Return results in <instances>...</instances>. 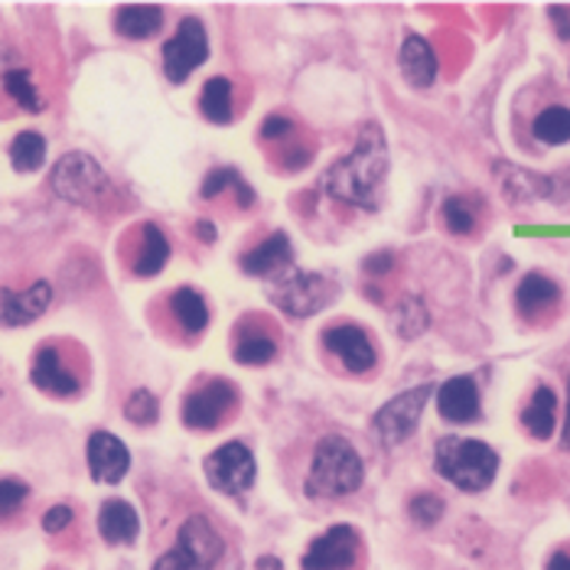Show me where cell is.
I'll use <instances>...</instances> for the list:
<instances>
[{
  "mask_svg": "<svg viewBox=\"0 0 570 570\" xmlns=\"http://www.w3.org/2000/svg\"><path fill=\"white\" fill-rule=\"evenodd\" d=\"M30 499V485L13 476H0V519L13 515L23 509V502Z\"/></svg>",
  "mask_w": 570,
  "mask_h": 570,
  "instance_id": "obj_35",
  "label": "cell"
},
{
  "mask_svg": "<svg viewBox=\"0 0 570 570\" xmlns=\"http://www.w3.org/2000/svg\"><path fill=\"white\" fill-rule=\"evenodd\" d=\"M431 392H434L431 385H417V389H411V392H404V395L392 397V401L375 414L372 424H375V434H379V440H382L385 446L404 443V440L417 431V421H421V414H424V404H428Z\"/></svg>",
  "mask_w": 570,
  "mask_h": 570,
  "instance_id": "obj_10",
  "label": "cell"
},
{
  "mask_svg": "<svg viewBox=\"0 0 570 570\" xmlns=\"http://www.w3.org/2000/svg\"><path fill=\"white\" fill-rule=\"evenodd\" d=\"M385 174H389V144L379 125H368L358 134V144L350 157H343L326 179V193L333 199L352 203L358 209H379L382 203V186H385Z\"/></svg>",
  "mask_w": 570,
  "mask_h": 570,
  "instance_id": "obj_1",
  "label": "cell"
},
{
  "mask_svg": "<svg viewBox=\"0 0 570 570\" xmlns=\"http://www.w3.org/2000/svg\"><path fill=\"white\" fill-rule=\"evenodd\" d=\"M443 499L440 495H434V492H421V495H414L411 499V505H407V515L417 522L421 528H431L438 525L440 515H443Z\"/></svg>",
  "mask_w": 570,
  "mask_h": 570,
  "instance_id": "obj_34",
  "label": "cell"
},
{
  "mask_svg": "<svg viewBox=\"0 0 570 570\" xmlns=\"http://www.w3.org/2000/svg\"><path fill=\"white\" fill-rule=\"evenodd\" d=\"M323 346L333 352L350 372L355 375H365L372 365H375V346L372 340L365 336L362 326L355 323H336V326H326L323 330Z\"/></svg>",
  "mask_w": 570,
  "mask_h": 570,
  "instance_id": "obj_14",
  "label": "cell"
},
{
  "mask_svg": "<svg viewBox=\"0 0 570 570\" xmlns=\"http://www.w3.org/2000/svg\"><path fill=\"white\" fill-rule=\"evenodd\" d=\"M225 189H235V193H242V199H245V209L255 203V193L248 189V183L242 179L238 170H232V167H219V170H209L206 179H203V199H219Z\"/></svg>",
  "mask_w": 570,
  "mask_h": 570,
  "instance_id": "obj_29",
  "label": "cell"
},
{
  "mask_svg": "<svg viewBox=\"0 0 570 570\" xmlns=\"http://www.w3.org/2000/svg\"><path fill=\"white\" fill-rule=\"evenodd\" d=\"M397 62H401L404 79L414 88L434 86V79H438V56H434V49H431V43H428L424 37L411 33V37L404 40V46H401Z\"/></svg>",
  "mask_w": 570,
  "mask_h": 570,
  "instance_id": "obj_18",
  "label": "cell"
},
{
  "mask_svg": "<svg viewBox=\"0 0 570 570\" xmlns=\"http://www.w3.org/2000/svg\"><path fill=\"white\" fill-rule=\"evenodd\" d=\"M291 255H294L291 238L284 232H274L264 238L262 245H255L252 252L242 255V271L252 277H277L281 271H287Z\"/></svg>",
  "mask_w": 570,
  "mask_h": 570,
  "instance_id": "obj_17",
  "label": "cell"
},
{
  "mask_svg": "<svg viewBox=\"0 0 570 570\" xmlns=\"http://www.w3.org/2000/svg\"><path fill=\"white\" fill-rule=\"evenodd\" d=\"M362 476H365V466H362V456L355 453V446L340 434H330L316 443L307 473V495L343 499L362 485Z\"/></svg>",
  "mask_w": 570,
  "mask_h": 570,
  "instance_id": "obj_2",
  "label": "cell"
},
{
  "mask_svg": "<svg viewBox=\"0 0 570 570\" xmlns=\"http://www.w3.org/2000/svg\"><path fill=\"white\" fill-rule=\"evenodd\" d=\"M258 570H284V564L274 554H264V558H258Z\"/></svg>",
  "mask_w": 570,
  "mask_h": 570,
  "instance_id": "obj_42",
  "label": "cell"
},
{
  "mask_svg": "<svg viewBox=\"0 0 570 570\" xmlns=\"http://www.w3.org/2000/svg\"><path fill=\"white\" fill-rule=\"evenodd\" d=\"M52 304V284L49 281H33L27 291H10L0 287V326L17 330V326H30L33 320H40Z\"/></svg>",
  "mask_w": 570,
  "mask_h": 570,
  "instance_id": "obj_13",
  "label": "cell"
},
{
  "mask_svg": "<svg viewBox=\"0 0 570 570\" xmlns=\"http://www.w3.org/2000/svg\"><path fill=\"white\" fill-rule=\"evenodd\" d=\"M170 313H174L176 326L183 333H193L196 336V333H203L209 326V304L193 287H179V291L170 294Z\"/></svg>",
  "mask_w": 570,
  "mask_h": 570,
  "instance_id": "obj_22",
  "label": "cell"
},
{
  "mask_svg": "<svg viewBox=\"0 0 570 570\" xmlns=\"http://www.w3.org/2000/svg\"><path fill=\"white\" fill-rule=\"evenodd\" d=\"M428 323H431L428 307H424L421 301H414V297H407V301L395 309V326L404 340H417V336L428 330Z\"/></svg>",
  "mask_w": 570,
  "mask_h": 570,
  "instance_id": "obj_32",
  "label": "cell"
},
{
  "mask_svg": "<svg viewBox=\"0 0 570 570\" xmlns=\"http://www.w3.org/2000/svg\"><path fill=\"white\" fill-rule=\"evenodd\" d=\"M358 558V531L352 525H333L307 548L304 570H350Z\"/></svg>",
  "mask_w": 570,
  "mask_h": 570,
  "instance_id": "obj_11",
  "label": "cell"
},
{
  "mask_svg": "<svg viewBox=\"0 0 570 570\" xmlns=\"http://www.w3.org/2000/svg\"><path fill=\"white\" fill-rule=\"evenodd\" d=\"M522 424L528 428V434L534 440H548L554 434V424H558V397L548 385L534 389V395L522 411Z\"/></svg>",
  "mask_w": 570,
  "mask_h": 570,
  "instance_id": "obj_23",
  "label": "cell"
},
{
  "mask_svg": "<svg viewBox=\"0 0 570 570\" xmlns=\"http://www.w3.org/2000/svg\"><path fill=\"white\" fill-rule=\"evenodd\" d=\"M98 531L108 544H131L140 534V519L134 512L131 502L125 499H108L98 509Z\"/></svg>",
  "mask_w": 570,
  "mask_h": 570,
  "instance_id": "obj_19",
  "label": "cell"
},
{
  "mask_svg": "<svg viewBox=\"0 0 570 570\" xmlns=\"http://www.w3.org/2000/svg\"><path fill=\"white\" fill-rule=\"evenodd\" d=\"M271 301L291 316H313L326 307L336 294V287L323 274H307V271H281L271 277L267 287Z\"/></svg>",
  "mask_w": 570,
  "mask_h": 570,
  "instance_id": "obj_6",
  "label": "cell"
},
{
  "mask_svg": "<svg viewBox=\"0 0 570 570\" xmlns=\"http://www.w3.org/2000/svg\"><path fill=\"white\" fill-rule=\"evenodd\" d=\"M291 134H294V121H291V118H284V115H271V118H264V125H262L264 140H281V137H291Z\"/></svg>",
  "mask_w": 570,
  "mask_h": 570,
  "instance_id": "obj_37",
  "label": "cell"
},
{
  "mask_svg": "<svg viewBox=\"0 0 570 570\" xmlns=\"http://www.w3.org/2000/svg\"><path fill=\"white\" fill-rule=\"evenodd\" d=\"M86 456L88 473H91L95 483L118 485L128 476V470H131V453H128V446L121 443V438H115V434H108V431H95V434L88 438Z\"/></svg>",
  "mask_w": 570,
  "mask_h": 570,
  "instance_id": "obj_12",
  "label": "cell"
},
{
  "mask_svg": "<svg viewBox=\"0 0 570 570\" xmlns=\"http://www.w3.org/2000/svg\"><path fill=\"white\" fill-rule=\"evenodd\" d=\"M72 519H76V512L69 505H52L43 515V528L49 534H59V531H66V528L72 525Z\"/></svg>",
  "mask_w": 570,
  "mask_h": 570,
  "instance_id": "obj_36",
  "label": "cell"
},
{
  "mask_svg": "<svg viewBox=\"0 0 570 570\" xmlns=\"http://www.w3.org/2000/svg\"><path fill=\"white\" fill-rule=\"evenodd\" d=\"M558 297H561L558 284H554L551 277H544V274H525V281H522L519 291H515V304H519V309H522L525 316H534V313H541V309L554 307Z\"/></svg>",
  "mask_w": 570,
  "mask_h": 570,
  "instance_id": "obj_24",
  "label": "cell"
},
{
  "mask_svg": "<svg viewBox=\"0 0 570 570\" xmlns=\"http://www.w3.org/2000/svg\"><path fill=\"white\" fill-rule=\"evenodd\" d=\"M196 238H199V242H206V245H213V242H216V238H219V232H216V225H213V222H196Z\"/></svg>",
  "mask_w": 570,
  "mask_h": 570,
  "instance_id": "obj_40",
  "label": "cell"
},
{
  "mask_svg": "<svg viewBox=\"0 0 570 570\" xmlns=\"http://www.w3.org/2000/svg\"><path fill=\"white\" fill-rule=\"evenodd\" d=\"M392 267H395V255H392V252H379V255L365 258V271H368V274H375V277L389 274Z\"/></svg>",
  "mask_w": 570,
  "mask_h": 570,
  "instance_id": "obj_39",
  "label": "cell"
},
{
  "mask_svg": "<svg viewBox=\"0 0 570 570\" xmlns=\"http://www.w3.org/2000/svg\"><path fill=\"white\" fill-rule=\"evenodd\" d=\"M548 17H551V23H554V30H558V37L570 43V7H551L548 10Z\"/></svg>",
  "mask_w": 570,
  "mask_h": 570,
  "instance_id": "obj_38",
  "label": "cell"
},
{
  "mask_svg": "<svg viewBox=\"0 0 570 570\" xmlns=\"http://www.w3.org/2000/svg\"><path fill=\"white\" fill-rule=\"evenodd\" d=\"M548 570H570V554H568V551H558V554H551V561H548Z\"/></svg>",
  "mask_w": 570,
  "mask_h": 570,
  "instance_id": "obj_41",
  "label": "cell"
},
{
  "mask_svg": "<svg viewBox=\"0 0 570 570\" xmlns=\"http://www.w3.org/2000/svg\"><path fill=\"white\" fill-rule=\"evenodd\" d=\"M222 558V538L206 515H189L179 534L176 548L157 558L154 570H213Z\"/></svg>",
  "mask_w": 570,
  "mask_h": 570,
  "instance_id": "obj_4",
  "label": "cell"
},
{
  "mask_svg": "<svg viewBox=\"0 0 570 570\" xmlns=\"http://www.w3.org/2000/svg\"><path fill=\"white\" fill-rule=\"evenodd\" d=\"M443 225L453 232V235H470L476 228V209L470 206V199L463 196H450L443 203Z\"/></svg>",
  "mask_w": 570,
  "mask_h": 570,
  "instance_id": "obj_33",
  "label": "cell"
},
{
  "mask_svg": "<svg viewBox=\"0 0 570 570\" xmlns=\"http://www.w3.org/2000/svg\"><path fill=\"white\" fill-rule=\"evenodd\" d=\"M125 417L137 424V428H150V424H157V417H160V401L154 392H147V389H137L128 395L125 401Z\"/></svg>",
  "mask_w": 570,
  "mask_h": 570,
  "instance_id": "obj_31",
  "label": "cell"
},
{
  "mask_svg": "<svg viewBox=\"0 0 570 570\" xmlns=\"http://www.w3.org/2000/svg\"><path fill=\"white\" fill-rule=\"evenodd\" d=\"M440 417L450 424H473L480 421V385L470 375H456L443 382L438 392Z\"/></svg>",
  "mask_w": 570,
  "mask_h": 570,
  "instance_id": "obj_16",
  "label": "cell"
},
{
  "mask_svg": "<svg viewBox=\"0 0 570 570\" xmlns=\"http://www.w3.org/2000/svg\"><path fill=\"white\" fill-rule=\"evenodd\" d=\"M170 262V242H167V235L154 225V222H147V225H140V245H137V255H134L131 271L137 277H154V274H160L164 267Z\"/></svg>",
  "mask_w": 570,
  "mask_h": 570,
  "instance_id": "obj_20",
  "label": "cell"
},
{
  "mask_svg": "<svg viewBox=\"0 0 570 570\" xmlns=\"http://www.w3.org/2000/svg\"><path fill=\"white\" fill-rule=\"evenodd\" d=\"M164 27V10L154 3H128L115 13V30L128 40H150Z\"/></svg>",
  "mask_w": 570,
  "mask_h": 570,
  "instance_id": "obj_21",
  "label": "cell"
},
{
  "mask_svg": "<svg viewBox=\"0 0 570 570\" xmlns=\"http://www.w3.org/2000/svg\"><path fill=\"white\" fill-rule=\"evenodd\" d=\"M33 385L52 397H72L82 392L79 375L66 365V355L59 346H43L33 355V368H30Z\"/></svg>",
  "mask_w": 570,
  "mask_h": 570,
  "instance_id": "obj_15",
  "label": "cell"
},
{
  "mask_svg": "<svg viewBox=\"0 0 570 570\" xmlns=\"http://www.w3.org/2000/svg\"><path fill=\"white\" fill-rule=\"evenodd\" d=\"M255 453L232 440V443H222L216 453H209L206 460V480L213 483V489H219L225 495H242L255 485Z\"/></svg>",
  "mask_w": 570,
  "mask_h": 570,
  "instance_id": "obj_9",
  "label": "cell"
},
{
  "mask_svg": "<svg viewBox=\"0 0 570 570\" xmlns=\"http://www.w3.org/2000/svg\"><path fill=\"white\" fill-rule=\"evenodd\" d=\"M235 333H238L235 336V358L242 365H267L277 355V343L264 330H252V323H245Z\"/></svg>",
  "mask_w": 570,
  "mask_h": 570,
  "instance_id": "obj_26",
  "label": "cell"
},
{
  "mask_svg": "<svg viewBox=\"0 0 570 570\" xmlns=\"http://www.w3.org/2000/svg\"><path fill=\"white\" fill-rule=\"evenodd\" d=\"M235 91H232V82L228 79H209L206 86H203V95H199V111H203V118L206 121H213V125H228L232 118H235Z\"/></svg>",
  "mask_w": 570,
  "mask_h": 570,
  "instance_id": "obj_25",
  "label": "cell"
},
{
  "mask_svg": "<svg viewBox=\"0 0 570 570\" xmlns=\"http://www.w3.org/2000/svg\"><path fill=\"white\" fill-rule=\"evenodd\" d=\"M238 404V392L232 389L228 379H213L206 385H199L196 392L183 397V424L193 431H216L222 421L235 411Z\"/></svg>",
  "mask_w": 570,
  "mask_h": 570,
  "instance_id": "obj_8",
  "label": "cell"
},
{
  "mask_svg": "<svg viewBox=\"0 0 570 570\" xmlns=\"http://www.w3.org/2000/svg\"><path fill=\"white\" fill-rule=\"evenodd\" d=\"M434 466L440 476L456 489L483 492L499 473V453L483 440L443 438L434 450Z\"/></svg>",
  "mask_w": 570,
  "mask_h": 570,
  "instance_id": "obj_3",
  "label": "cell"
},
{
  "mask_svg": "<svg viewBox=\"0 0 570 570\" xmlns=\"http://www.w3.org/2000/svg\"><path fill=\"white\" fill-rule=\"evenodd\" d=\"M111 189L108 174L82 150L66 154L56 167H52V193L66 203L76 206H95L101 203V196Z\"/></svg>",
  "mask_w": 570,
  "mask_h": 570,
  "instance_id": "obj_5",
  "label": "cell"
},
{
  "mask_svg": "<svg viewBox=\"0 0 570 570\" xmlns=\"http://www.w3.org/2000/svg\"><path fill=\"white\" fill-rule=\"evenodd\" d=\"M3 91H7L23 111H43V98H40V91L33 86L30 72H23V69L3 72Z\"/></svg>",
  "mask_w": 570,
  "mask_h": 570,
  "instance_id": "obj_30",
  "label": "cell"
},
{
  "mask_svg": "<svg viewBox=\"0 0 570 570\" xmlns=\"http://www.w3.org/2000/svg\"><path fill=\"white\" fill-rule=\"evenodd\" d=\"M564 446L570 450V382H568V421H564Z\"/></svg>",
  "mask_w": 570,
  "mask_h": 570,
  "instance_id": "obj_43",
  "label": "cell"
},
{
  "mask_svg": "<svg viewBox=\"0 0 570 570\" xmlns=\"http://www.w3.org/2000/svg\"><path fill=\"white\" fill-rule=\"evenodd\" d=\"M10 164L17 174H33L40 170L46 160V140L43 134L37 131H20L13 140H10Z\"/></svg>",
  "mask_w": 570,
  "mask_h": 570,
  "instance_id": "obj_27",
  "label": "cell"
},
{
  "mask_svg": "<svg viewBox=\"0 0 570 570\" xmlns=\"http://www.w3.org/2000/svg\"><path fill=\"white\" fill-rule=\"evenodd\" d=\"M531 134H534V140H538V144H548V147L568 144L570 108H564V105H551V108H544V111L531 121Z\"/></svg>",
  "mask_w": 570,
  "mask_h": 570,
  "instance_id": "obj_28",
  "label": "cell"
},
{
  "mask_svg": "<svg viewBox=\"0 0 570 570\" xmlns=\"http://www.w3.org/2000/svg\"><path fill=\"white\" fill-rule=\"evenodd\" d=\"M209 59V37H206V27L203 20L196 17H186L179 20L176 33L164 43V72L170 82H186L203 62Z\"/></svg>",
  "mask_w": 570,
  "mask_h": 570,
  "instance_id": "obj_7",
  "label": "cell"
}]
</instances>
